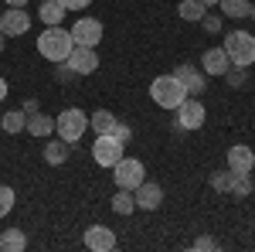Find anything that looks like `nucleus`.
Segmentation results:
<instances>
[{
  "mask_svg": "<svg viewBox=\"0 0 255 252\" xmlns=\"http://www.w3.org/2000/svg\"><path fill=\"white\" fill-rule=\"evenodd\" d=\"M24 249H27L24 229H7V232H0V252H24Z\"/></svg>",
  "mask_w": 255,
  "mask_h": 252,
  "instance_id": "nucleus-18",
  "label": "nucleus"
},
{
  "mask_svg": "<svg viewBox=\"0 0 255 252\" xmlns=\"http://www.w3.org/2000/svg\"><path fill=\"white\" fill-rule=\"evenodd\" d=\"M228 68H232V61H228V55H225V48H208V51L201 55V72H204V75L221 78Z\"/></svg>",
  "mask_w": 255,
  "mask_h": 252,
  "instance_id": "nucleus-14",
  "label": "nucleus"
},
{
  "mask_svg": "<svg viewBox=\"0 0 255 252\" xmlns=\"http://www.w3.org/2000/svg\"><path fill=\"white\" fill-rule=\"evenodd\" d=\"M24 126H27V113H24V109H10V113H3V116H0V130H3V133H24Z\"/></svg>",
  "mask_w": 255,
  "mask_h": 252,
  "instance_id": "nucleus-19",
  "label": "nucleus"
},
{
  "mask_svg": "<svg viewBox=\"0 0 255 252\" xmlns=\"http://www.w3.org/2000/svg\"><path fill=\"white\" fill-rule=\"evenodd\" d=\"M65 65L72 68V75H92V72L99 68V55H96V48L75 44V48H72V55L65 58Z\"/></svg>",
  "mask_w": 255,
  "mask_h": 252,
  "instance_id": "nucleus-9",
  "label": "nucleus"
},
{
  "mask_svg": "<svg viewBox=\"0 0 255 252\" xmlns=\"http://www.w3.org/2000/svg\"><path fill=\"white\" fill-rule=\"evenodd\" d=\"M252 171H245V174H235V184H232V194L235 198H249L252 194Z\"/></svg>",
  "mask_w": 255,
  "mask_h": 252,
  "instance_id": "nucleus-26",
  "label": "nucleus"
},
{
  "mask_svg": "<svg viewBox=\"0 0 255 252\" xmlns=\"http://www.w3.org/2000/svg\"><path fill=\"white\" fill-rule=\"evenodd\" d=\"M174 113H177V130H201V126H204V116H208L204 102L194 99V96H187Z\"/></svg>",
  "mask_w": 255,
  "mask_h": 252,
  "instance_id": "nucleus-7",
  "label": "nucleus"
},
{
  "mask_svg": "<svg viewBox=\"0 0 255 252\" xmlns=\"http://www.w3.org/2000/svg\"><path fill=\"white\" fill-rule=\"evenodd\" d=\"M225 55L232 65H242V68H249L255 65V34L249 31H232V34H225Z\"/></svg>",
  "mask_w": 255,
  "mask_h": 252,
  "instance_id": "nucleus-3",
  "label": "nucleus"
},
{
  "mask_svg": "<svg viewBox=\"0 0 255 252\" xmlns=\"http://www.w3.org/2000/svg\"><path fill=\"white\" fill-rule=\"evenodd\" d=\"M68 154H72V143H65L61 136H55V140H48V136H44V147H41V157H44V164H51V167H61V164L68 160Z\"/></svg>",
  "mask_w": 255,
  "mask_h": 252,
  "instance_id": "nucleus-16",
  "label": "nucleus"
},
{
  "mask_svg": "<svg viewBox=\"0 0 255 252\" xmlns=\"http://www.w3.org/2000/svg\"><path fill=\"white\" fill-rule=\"evenodd\" d=\"M252 167H255V150H252V147H245V143L228 147V171L245 174V171H252Z\"/></svg>",
  "mask_w": 255,
  "mask_h": 252,
  "instance_id": "nucleus-15",
  "label": "nucleus"
},
{
  "mask_svg": "<svg viewBox=\"0 0 255 252\" xmlns=\"http://www.w3.org/2000/svg\"><path fill=\"white\" fill-rule=\"evenodd\" d=\"M113 126H116V116L109 113V109H96L92 116H89V130H96L99 133H113Z\"/></svg>",
  "mask_w": 255,
  "mask_h": 252,
  "instance_id": "nucleus-22",
  "label": "nucleus"
},
{
  "mask_svg": "<svg viewBox=\"0 0 255 252\" xmlns=\"http://www.w3.org/2000/svg\"><path fill=\"white\" fill-rule=\"evenodd\" d=\"M113 136H116V140H123V143H129V140H133V130H129V126H123V123L116 119V126H113Z\"/></svg>",
  "mask_w": 255,
  "mask_h": 252,
  "instance_id": "nucleus-31",
  "label": "nucleus"
},
{
  "mask_svg": "<svg viewBox=\"0 0 255 252\" xmlns=\"http://www.w3.org/2000/svg\"><path fill=\"white\" fill-rule=\"evenodd\" d=\"M221 78H225L232 89H242V85L249 82V68H242V65H232V68H228V72H225Z\"/></svg>",
  "mask_w": 255,
  "mask_h": 252,
  "instance_id": "nucleus-27",
  "label": "nucleus"
},
{
  "mask_svg": "<svg viewBox=\"0 0 255 252\" xmlns=\"http://www.w3.org/2000/svg\"><path fill=\"white\" fill-rule=\"evenodd\" d=\"M3 44H7V41H3V34H0V55H3Z\"/></svg>",
  "mask_w": 255,
  "mask_h": 252,
  "instance_id": "nucleus-38",
  "label": "nucleus"
},
{
  "mask_svg": "<svg viewBox=\"0 0 255 252\" xmlns=\"http://www.w3.org/2000/svg\"><path fill=\"white\" fill-rule=\"evenodd\" d=\"M174 75L180 78V85L187 89V96H197V92H204V85H208V75H204L197 65H177Z\"/></svg>",
  "mask_w": 255,
  "mask_h": 252,
  "instance_id": "nucleus-13",
  "label": "nucleus"
},
{
  "mask_svg": "<svg viewBox=\"0 0 255 252\" xmlns=\"http://www.w3.org/2000/svg\"><path fill=\"white\" fill-rule=\"evenodd\" d=\"M113 181L116 188H126V191H136L139 184L146 181V167L139 164L136 157H123L116 167H113Z\"/></svg>",
  "mask_w": 255,
  "mask_h": 252,
  "instance_id": "nucleus-6",
  "label": "nucleus"
},
{
  "mask_svg": "<svg viewBox=\"0 0 255 252\" xmlns=\"http://www.w3.org/2000/svg\"><path fill=\"white\" fill-rule=\"evenodd\" d=\"M201 3H204V7H215V3H218V0H201Z\"/></svg>",
  "mask_w": 255,
  "mask_h": 252,
  "instance_id": "nucleus-37",
  "label": "nucleus"
},
{
  "mask_svg": "<svg viewBox=\"0 0 255 252\" xmlns=\"http://www.w3.org/2000/svg\"><path fill=\"white\" fill-rule=\"evenodd\" d=\"M72 41H75V44H85V48H96L99 41H102V20L79 17L72 24Z\"/></svg>",
  "mask_w": 255,
  "mask_h": 252,
  "instance_id": "nucleus-10",
  "label": "nucleus"
},
{
  "mask_svg": "<svg viewBox=\"0 0 255 252\" xmlns=\"http://www.w3.org/2000/svg\"><path fill=\"white\" fill-rule=\"evenodd\" d=\"M133 198H136V208H143V212H157L160 205H163V188H160L157 181H143L136 191H133Z\"/></svg>",
  "mask_w": 255,
  "mask_h": 252,
  "instance_id": "nucleus-12",
  "label": "nucleus"
},
{
  "mask_svg": "<svg viewBox=\"0 0 255 252\" xmlns=\"http://www.w3.org/2000/svg\"><path fill=\"white\" fill-rule=\"evenodd\" d=\"M197 24H201V27L208 31V34H221V27H225V17H221V14H211V10H208L204 17L197 20Z\"/></svg>",
  "mask_w": 255,
  "mask_h": 252,
  "instance_id": "nucleus-29",
  "label": "nucleus"
},
{
  "mask_svg": "<svg viewBox=\"0 0 255 252\" xmlns=\"http://www.w3.org/2000/svg\"><path fill=\"white\" fill-rule=\"evenodd\" d=\"M0 31H3V38H20V34H27V31H31V14H27L24 7H7V10L0 14Z\"/></svg>",
  "mask_w": 255,
  "mask_h": 252,
  "instance_id": "nucleus-8",
  "label": "nucleus"
},
{
  "mask_svg": "<svg viewBox=\"0 0 255 252\" xmlns=\"http://www.w3.org/2000/svg\"><path fill=\"white\" fill-rule=\"evenodd\" d=\"M249 3L252 0H218V7H221L225 17H245L249 14Z\"/></svg>",
  "mask_w": 255,
  "mask_h": 252,
  "instance_id": "nucleus-24",
  "label": "nucleus"
},
{
  "mask_svg": "<svg viewBox=\"0 0 255 252\" xmlns=\"http://www.w3.org/2000/svg\"><path fill=\"white\" fill-rule=\"evenodd\" d=\"M65 14H68V10H65V3H61V0H44V3H41V10H38V17L44 20L48 27H51V24H61Z\"/></svg>",
  "mask_w": 255,
  "mask_h": 252,
  "instance_id": "nucleus-20",
  "label": "nucleus"
},
{
  "mask_svg": "<svg viewBox=\"0 0 255 252\" xmlns=\"http://www.w3.org/2000/svg\"><path fill=\"white\" fill-rule=\"evenodd\" d=\"M7 96V78H0V99Z\"/></svg>",
  "mask_w": 255,
  "mask_h": 252,
  "instance_id": "nucleus-35",
  "label": "nucleus"
},
{
  "mask_svg": "<svg viewBox=\"0 0 255 252\" xmlns=\"http://www.w3.org/2000/svg\"><path fill=\"white\" fill-rule=\"evenodd\" d=\"M191 249H197V252H211V249H218V242L211 239V235H201V239H194V246Z\"/></svg>",
  "mask_w": 255,
  "mask_h": 252,
  "instance_id": "nucleus-30",
  "label": "nucleus"
},
{
  "mask_svg": "<svg viewBox=\"0 0 255 252\" xmlns=\"http://www.w3.org/2000/svg\"><path fill=\"white\" fill-rule=\"evenodd\" d=\"M150 99L157 102L160 109H177V106L187 99V89L180 85L177 75H157L150 82Z\"/></svg>",
  "mask_w": 255,
  "mask_h": 252,
  "instance_id": "nucleus-2",
  "label": "nucleus"
},
{
  "mask_svg": "<svg viewBox=\"0 0 255 252\" xmlns=\"http://www.w3.org/2000/svg\"><path fill=\"white\" fill-rule=\"evenodd\" d=\"M7 7H27V0H3Z\"/></svg>",
  "mask_w": 255,
  "mask_h": 252,
  "instance_id": "nucleus-34",
  "label": "nucleus"
},
{
  "mask_svg": "<svg viewBox=\"0 0 255 252\" xmlns=\"http://www.w3.org/2000/svg\"><path fill=\"white\" fill-rule=\"evenodd\" d=\"M82 242H85L89 252H113L116 249V232L106 229V225H89L85 235H82Z\"/></svg>",
  "mask_w": 255,
  "mask_h": 252,
  "instance_id": "nucleus-11",
  "label": "nucleus"
},
{
  "mask_svg": "<svg viewBox=\"0 0 255 252\" xmlns=\"http://www.w3.org/2000/svg\"><path fill=\"white\" fill-rule=\"evenodd\" d=\"M109 205H113L116 215H133L136 212V198H133V191H126V188H119V191L109 198Z\"/></svg>",
  "mask_w": 255,
  "mask_h": 252,
  "instance_id": "nucleus-21",
  "label": "nucleus"
},
{
  "mask_svg": "<svg viewBox=\"0 0 255 252\" xmlns=\"http://www.w3.org/2000/svg\"><path fill=\"white\" fill-rule=\"evenodd\" d=\"M31 136H38V140H44V136H51L55 133V116H48V113H31L27 116V126H24Z\"/></svg>",
  "mask_w": 255,
  "mask_h": 252,
  "instance_id": "nucleus-17",
  "label": "nucleus"
},
{
  "mask_svg": "<svg viewBox=\"0 0 255 252\" xmlns=\"http://www.w3.org/2000/svg\"><path fill=\"white\" fill-rule=\"evenodd\" d=\"M14 201H17V194H14V188L0 184V218H7V215L14 212Z\"/></svg>",
  "mask_w": 255,
  "mask_h": 252,
  "instance_id": "nucleus-28",
  "label": "nucleus"
},
{
  "mask_svg": "<svg viewBox=\"0 0 255 252\" xmlns=\"http://www.w3.org/2000/svg\"><path fill=\"white\" fill-rule=\"evenodd\" d=\"M24 113H27V116L38 113V99H24Z\"/></svg>",
  "mask_w": 255,
  "mask_h": 252,
  "instance_id": "nucleus-33",
  "label": "nucleus"
},
{
  "mask_svg": "<svg viewBox=\"0 0 255 252\" xmlns=\"http://www.w3.org/2000/svg\"><path fill=\"white\" fill-rule=\"evenodd\" d=\"M61 3H65V10H85L92 0H61Z\"/></svg>",
  "mask_w": 255,
  "mask_h": 252,
  "instance_id": "nucleus-32",
  "label": "nucleus"
},
{
  "mask_svg": "<svg viewBox=\"0 0 255 252\" xmlns=\"http://www.w3.org/2000/svg\"><path fill=\"white\" fill-rule=\"evenodd\" d=\"M232 184H235V171H215L211 174V188L218 194H232Z\"/></svg>",
  "mask_w": 255,
  "mask_h": 252,
  "instance_id": "nucleus-25",
  "label": "nucleus"
},
{
  "mask_svg": "<svg viewBox=\"0 0 255 252\" xmlns=\"http://www.w3.org/2000/svg\"><path fill=\"white\" fill-rule=\"evenodd\" d=\"M89 130V116L75 109V106H68V109H61L58 116H55V133L65 140V143H79L82 136Z\"/></svg>",
  "mask_w": 255,
  "mask_h": 252,
  "instance_id": "nucleus-4",
  "label": "nucleus"
},
{
  "mask_svg": "<svg viewBox=\"0 0 255 252\" xmlns=\"http://www.w3.org/2000/svg\"><path fill=\"white\" fill-rule=\"evenodd\" d=\"M72 48H75V41H72V31H65L61 24H51V27H44V34L38 38V51L41 58L55 61V65H61V61L72 55Z\"/></svg>",
  "mask_w": 255,
  "mask_h": 252,
  "instance_id": "nucleus-1",
  "label": "nucleus"
},
{
  "mask_svg": "<svg viewBox=\"0 0 255 252\" xmlns=\"http://www.w3.org/2000/svg\"><path fill=\"white\" fill-rule=\"evenodd\" d=\"M177 14H180V20H201L204 14H208V7H204L201 0H180Z\"/></svg>",
  "mask_w": 255,
  "mask_h": 252,
  "instance_id": "nucleus-23",
  "label": "nucleus"
},
{
  "mask_svg": "<svg viewBox=\"0 0 255 252\" xmlns=\"http://www.w3.org/2000/svg\"><path fill=\"white\" fill-rule=\"evenodd\" d=\"M92 157H96L99 167H116L119 160L126 157V143L116 140L113 133H99L96 143H92Z\"/></svg>",
  "mask_w": 255,
  "mask_h": 252,
  "instance_id": "nucleus-5",
  "label": "nucleus"
},
{
  "mask_svg": "<svg viewBox=\"0 0 255 252\" xmlns=\"http://www.w3.org/2000/svg\"><path fill=\"white\" fill-rule=\"evenodd\" d=\"M245 17H252V20H255V3H249V14H245Z\"/></svg>",
  "mask_w": 255,
  "mask_h": 252,
  "instance_id": "nucleus-36",
  "label": "nucleus"
}]
</instances>
